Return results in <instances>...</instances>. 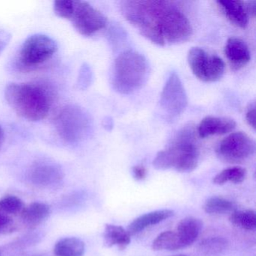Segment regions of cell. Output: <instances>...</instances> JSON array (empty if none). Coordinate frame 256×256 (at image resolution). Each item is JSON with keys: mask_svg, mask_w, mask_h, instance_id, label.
Listing matches in <instances>:
<instances>
[{"mask_svg": "<svg viewBox=\"0 0 256 256\" xmlns=\"http://www.w3.org/2000/svg\"><path fill=\"white\" fill-rule=\"evenodd\" d=\"M46 256L44 254H34V256Z\"/></svg>", "mask_w": 256, "mask_h": 256, "instance_id": "cell-35", "label": "cell"}, {"mask_svg": "<svg viewBox=\"0 0 256 256\" xmlns=\"http://www.w3.org/2000/svg\"><path fill=\"white\" fill-rule=\"evenodd\" d=\"M50 214V208L42 202H32L24 206L20 214V220L25 227L34 229L44 222Z\"/></svg>", "mask_w": 256, "mask_h": 256, "instance_id": "cell-17", "label": "cell"}, {"mask_svg": "<svg viewBox=\"0 0 256 256\" xmlns=\"http://www.w3.org/2000/svg\"><path fill=\"white\" fill-rule=\"evenodd\" d=\"M5 98L19 116L37 122L48 115L54 101V92L44 82L11 83L6 88Z\"/></svg>", "mask_w": 256, "mask_h": 256, "instance_id": "cell-2", "label": "cell"}, {"mask_svg": "<svg viewBox=\"0 0 256 256\" xmlns=\"http://www.w3.org/2000/svg\"><path fill=\"white\" fill-rule=\"evenodd\" d=\"M174 215L172 210L163 209L146 212L133 220L127 228V232L131 236L143 232L144 229L156 226Z\"/></svg>", "mask_w": 256, "mask_h": 256, "instance_id": "cell-16", "label": "cell"}, {"mask_svg": "<svg viewBox=\"0 0 256 256\" xmlns=\"http://www.w3.org/2000/svg\"><path fill=\"white\" fill-rule=\"evenodd\" d=\"M229 242L223 236H210L199 242L198 250L205 256H218L226 251Z\"/></svg>", "mask_w": 256, "mask_h": 256, "instance_id": "cell-21", "label": "cell"}, {"mask_svg": "<svg viewBox=\"0 0 256 256\" xmlns=\"http://www.w3.org/2000/svg\"><path fill=\"white\" fill-rule=\"evenodd\" d=\"M246 5L248 14H250V16L254 17V16H256V1H250V2H246Z\"/></svg>", "mask_w": 256, "mask_h": 256, "instance_id": "cell-32", "label": "cell"}, {"mask_svg": "<svg viewBox=\"0 0 256 256\" xmlns=\"http://www.w3.org/2000/svg\"><path fill=\"white\" fill-rule=\"evenodd\" d=\"M24 206L23 200L16 196H6L0 198V214L16 215L20 214Z\"/></svg>", "mask_w": 256, "mask_h": 256, "instance_id": "cell-25", "label": "cell"}, {"mask_svg": "<svg viewBox=\"0 0 256 256\" xmlns=\"http://www.w3.org/2000/svg\"><path fill=\"white\" fill-rule=\"evenodd\" d=\"M149 73V64L144 55L136 50H126L114 62L110 76L112 86L119 94H133L146 83Z\"/></svg>", "mask_w": 256, "mask_h": 256, "instance_id": "cell-4", "label": "cell"}, {"mask_svg": "<svg viewBox=\"0 0 256 256\" xmlns=\"http://www.w3.org/2000/svg\"><path fill=\"white\" fill-rule=\"evenodd\" d=\"M229 221L234 226L244 230H254L256 228V212L252 210H236L230 214Z\"/></svg>", "mask_w": 256, "mask_h": 256, "instance_id": "cell-23", "label": "cell"}, {"mask_svg": "<svg viewBox=\"0 0 256 256\" xmlns=\"http://www.w3.org/2000/svg\"><path fill=\"white\" fill-rule=\"evenodd\" d=\"M12 35L10 32L6 30H0V55L6 48L11 41Z\"/></svg>", "mask_w": 256, "mask_h": 256, "instance_id": "cell-31", "label": "cell"}, {"mask_svg": "<svg viewBox=\"0 0 256 256\" xmlns=\"http://www.w3.org/2000/svg\"><path fill=\"white\" fill-rule=\"evenodd\" d=\"M14 229L16 226L12 217L0 214V234L11 233Z\"/></svg>", "mask_w": 256, "mask_h": 256, "instance_id": "cell-27", "label": "cell"}, {"mask_svg": "<svg viewBox=\"0 0 256 256\" xmlns=\"http://www.w3.org/2000/svg\"><path fill=\"white\" fill-rule=\"evenodd\" d=\"M120 8L127 22L157 46L180 44L192 35L188 18L169 1L128 0L121 2Z\"/></svg>", "mask_w": 256, "mask_h": 256, "instance_id": "cell-1", "label": "cell"}, {"mask_svg": "<svg viewBox=\"0 0 256 256\" xmlns=\"http://www.w3.org/2000/svg\"><path fill=\"white\" fill-rule=\"evenodd\" d=\"M54 11L58 17L70 20L78 32L84 36L94 35L107 24L106 16L84 1H56Z\"/></svg>", "mask_w": 256, "mask_h": 256, "instance_id": "cell-5", "label": "cell"}, {"mask_svg": "<svg viewBox=\"0 0 256 256\" xmlns=\"http://www.w3.org/2000/svg\"><path fill=\"white\" fill-rule=\"evenodd\" d=\"M132 172L133 176L136 180H144L148 175V170H146V168L142 164L134 166L132 169Z\"/></svg>", "mask_w": 256, "mask_h": 256, "instance_id": "cell-30", "label": "cell"}, {"mask_svg": "<svg viewBox=\"0 0 256 256\" xmlns=\"http://www.w3.org/2000/svg\"><path fill=\"white\" fill-rule=\"evenodd\" d=\"M91 71L89 66H83L80 68V74L78 77V86L82 89H84L88 86L91 80Z\"/></svg>", "mask_w": 256, "mask_h": 256, "instance_id": "cell-28", "label": "cell"}, {"mask_svg": "<svg viewBox=\"0 0 256 256\" xmlns=\"http://www.w3.org/2000/svg\"><path fill=\"white\" fill-rule=\"evenodd\" d=\"M40 239V236L38 234H31L16 240L12 244H10V247L13 250H22L36 244Z\"/></svg>", "mask_w": 256, "mask_h": 256, "instance_id": "cell-26", "label": "cell"}, {"mask_svg": "<svg viewBox=\"0 0 256 256\" xmlns=\"http://www.w3.org/2000/svg\"><path fill=\"white\" fill-rule=\"evenodd\" d=\"M246 170L244 168L234 166L224 169L217 174L212 179V182L218 186L224 185L227 182L240 184L246 179Z\"/></svg>", "mask_w": 256, "mask_h": 256, "instance_id": "cell-22", "label": "cell"}, {"mask_svg": "<svg viewBox=\"0 0 256 256\" xmlns=\"http://www.w3.org/2000/svg\"><path fill=\"white\" fill-rule=\"evenodd\" d=\"M236 210V205L234 202L220 196L209 198L204 204V210L210 215L230 214Z\"/></svg>", "mask_w": 256, "mask_h": 256, "instance_id": "cell-20", "label": "cell"}, {"mask_svg": "<svg viewBox=\"0 0 256 256\" xmlns=\"http://www.w3.org/2000/svg\"><path fill=\"white\" fill-rule=\"evenodd\" d=\"M4 250L2 248V247H0V256H2L4 254Z\"/></svg>", "mask_w": 256, "mask_h": 256, "instance_id": "cell-34", "label": "cell"}, {"mask_svg": "<svg viewBox=\"0 0 256 256\" xmlns=\"http://www.w3.org/2000/svg\"><path fill=\"white\" fill-rule=\"evenodd\" d=\"M187 60L194 76L202 82L211 83L220 80L224 76V61L216 54H210L202 48H192Z\"/></svg>", "mask_w": 256, "mask_h": 256, "instance_id": "cell-8", "label": "cell"}, {"mask_svg": "<svg viewBox=\"0 0 256 256\" xmlns=\"http://www.w3.org/2000/svg\"><path fill=\"white\" fill-rule=\"evenodd\" d=\"M192 127H186L178 133L172 144L156 156L152 164L158 170L174 169L180 173L192 172L198 164V146Z\"/></svg>", "mask_w": 256, "mask_h": 256, "instance_id": "cell-3", "label": "cell"}, {"mask_svg": "<svg viewBox=\"0 0 256 256\" xmlns=\"http://www.w3.org/2000/svg\"><path fill=\"white\" fill-rule=\"evenodd\" d=\"M4 138H5V136H4V130H2V126H0V148H1L2 144H4Z\"/></svg>", "mask_w": 256, "mask_h": 256, "instance_id": "cell-33", "label": "cell"}, {"mask_svg": "<svg viewBox=\"0 0 256 256\" xmlns=\"http://www.w3.org/2000/svg\"><path fill=\"white\" fill-rule=\"evenodd\" d=\"M103 239L106 246H118L120 250H124L131 242V235L121 226L107 224L104 227Z\"/></svg>", "mask_w": 256, "mask_h": 256, "instance_id": "cell-18", "label": "cell"}, {"mask_svg": "<svg viewBox=\"0 0 256 256\" xmlns=\"http://www.w3.org/2000/svg\"><path fill=\"white\" fill-rule=\"evenodd\" d=\"M54 124L59 137L70 144L82 142L89 134L91 126L86 112L73 104L62 108L55 116Z\"/></svg>", "mask_w": 256, "mask_h": 256, "instance_id": "cell-7", "label": "cell"}, {"mask_svg": "<svg viewBox=\"0 0 256 256\" xmlns=\"http://www.w3.org/2000/svg\"><path fill=\"white\" fill-rule=\"evenodd\" d=\"M152 248L155 251H176L181 250L174 230H166L160 234L152 242Z\"/></svg>", "mask_w": 256, "mask_h": 256, "instance_id": "cell-24", "label": "cell"}, {"mask_svg": "<svg viewBox=\"0 0 256 256\" xmlns=\"http://www.w3.org/2000/svg\"><path fill=\"white\" fill-rule=\"evenodd\" d=\"M84 242L76 236L59 240L54 248V256H84Z\"/></svg>", "mask_w": 256, "mask_h": 256, "instance_id": "cell-19", "label": "cell"}, {"mask_svg": "<svg viewBox=\"0 0 256 256\" xmlns=\"http://www.w3.org/2000/svg\"><path fill=\"white\" fill-rule=\"evenodd\" d=\"M65 174L59 164L50 161H38L26 173L28 182L40 188H54L64 180Z\"/></svg>", "mask_w": 256, "mask_h": 256, "instance_id": "cell-11", "label": "cell"}, {"mask_svg": "<svg viewBox=\"0 0 256 256\" xmlns=\"http://www.w3.org/2000/svg\"><path fill=\"white\" fill-rule=\"evenodd\" d=\"M202 228L203 222L196 217H186L178 223L174 232L181 250L190 246L196 240Z\"/></svg>", "mask_w": 256, "mask_h": 256, "instance_id": "cell-15", "label": "cell"}, {"mask_svg": "<svg viewBox=\"0 0 256 256\" xmlns=\"http://www.w3.org/2000/svg\"><path fill=\"white\" fill-rule=\"evenodd\" d=\"M58 50V43L50 37L43 34L31 36L20 46L14 68L22 72L34 71L50 60Z\"/></svg>", "mask_w": 256, "mask_h": 256, "instance_id": "cell-6", "label": "cell"}, {"mask_svg": "<svg viewBox=\"0 0 256 256\" xmlns=\"http://www.w3.org/2000/svg\"><path fill=\"white\" fill-rule=\"evenodd\" d=\"M236 127V122L234 120L217 116H206L204 118L198 126L197 132L202 138L214 136H222L233 131Z\"/></svg>", "mask_w": 256, "mask_h": 256, "instance_id": "cell-14", "label": "cell"}, {"mask_svg": "<svg viewBox=\"0 0 256 256\" xmlns=\"http://www.w3.org/2000/svg\"><path fill=\"white\" fill-rule=\"evenodd\" d=\"M216 4L232 24L241 29L246 28L250 22V14L247 10L246 2L220 0L217 1Z\"/></svg>", "mask_w": 256, "mask_h": 256, "instance_id": "cell-13", "label": "cell"}, {"mask_svg": "<svg viewBox=\"0 0 256 256\" xmlns=\"http://www.w3.org/2000/svg\"><path fill=\"white\" fill-rule=\"evenodd\" d=\"M160 102L164 113L172 118H178L186 108L188 97L184 84L176 73H172L164 84Z\"/></svg>", "mask_w": 256, "mask_h": 256, "instance_id": "cell-10", "label": "cell"}, {"mask_svg": "<svg viewBox=\"0 0 256 256\" xmlns=\"http://www.w3.org/2000/svg\"><path fill=\"white\" fill-rule=\"evenodd\" d=\"M224 53L234 71L245 67L251 60V54L246 43L236 37H230L228 40Z\"/></svg>", "mask_w": 256, "mask_h": 256, "instance_id": "cell-12", "label": "cell"}, {"mask_svg": "<svg viewBox=\"0 0 256 256\" xmlns=\"http://www.w3.org/2000/svg\"><path fill=\"white\" fill-rule=\"evenodd\" d=\"M246 120L250 126H251L253 130L256 128V104L254 102L250 104L247 108L246 113Z\"/></svg>", "mask_w": 256, "mask_h": 256, "instance_id": "cell-29", "label": "cell"}, {"mask_svg": "<svg viewBox=\"0 0 256 256\" xmlns=\"http://www.w3.org/2000/svg\"><path fill=\"white\" fill-rule=\"evenodd\" d=\"M256 144L245 132H236L224 138L216 149L217 157L228 164H240L254 155Z\"/></svg>", "mask_w": 256, "mask_h": 256, "instance_id": "cell-9", "label": "cell"}, {"mask_svg": "<svg viewBox=\"0 0 256 256\" xmlns=\"http://www.w3.org/2000/svg\"><path fill=\"white\" fill-rule=\"evenodd\" d=\"M186 256V254H175V256Z\"/></svg>", "mask_w": 256, "mask_h": 256, "instance_id": "cell-36", "label": "cell"}]
</instances>
